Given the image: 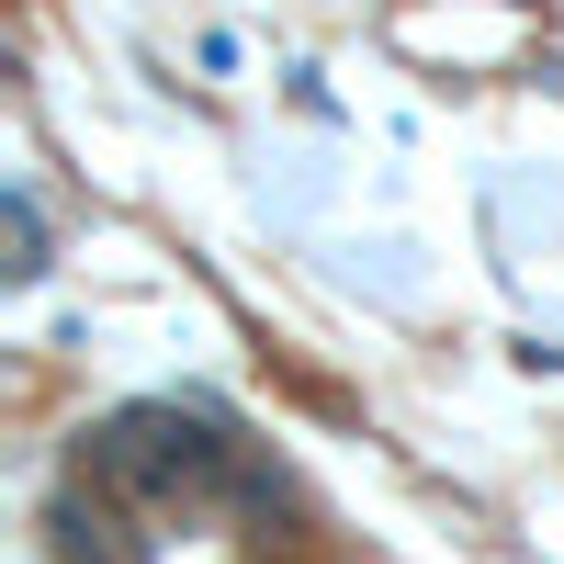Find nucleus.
Instances as JSON below:
<instances>
[{
	"mask_svg": "<svg viewBox=\"0 0 564 564\" xmlns=\"http://www.w3.org/2000/svg\"><path fill=\"white\" fill-rule=\"evenodd\" d=\"M90 463H102V486H124V497H204L226 475V441L193 406H124V417H102Z\"/></svg>",
	"mask_w": 564,
	"mask_h": 564,
	"instance_id": "1",
	"label": "nucleus"
},
{
	"mask_svg": "<svg viewBox=\"0 0 564 564\" xmlns=\"http://www.w3.org/2000/svg\"><path fill=\"white\" fill-rule=\"evenodd\" d=\"M57 564H148V542H135L113 508L90 497H57Z\"/></svg>",
	"mask_w": 564,
	"mask_h": 564,
	"instance_id": "2",
	"label": "nucleus"
},
{
	"mask_svg": "<svg viewBox=\"0 0 564 564\" xmlns=\"http://www.w3.org/2000/svg\"><path fill=\"white\" fill-rule=\"evenodd\" d=\"M12 271H45V238H34V204H12Z\"/></svg>",
	"mask_w": 564,
	"mask_h": 564,
	"instance_id": "3",
	"label": "nucleus"
}]
</instances>
